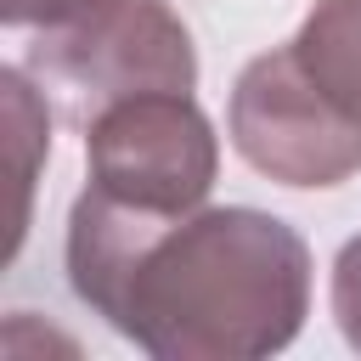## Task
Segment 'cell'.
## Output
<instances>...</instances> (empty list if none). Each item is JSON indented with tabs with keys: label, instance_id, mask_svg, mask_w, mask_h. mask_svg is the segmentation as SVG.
Here are the masks:
<instances>
[{
	"label": "cell",
	"instance_id": "3",
	"mask_svg": "<svg viewBox=\"0 0 361 361\" xmlns=\"http://www.w3.org/2000/svg\"><path fill=\"white\" fill-rule=\"evenodd\" d=\"M85 158L102 197L147 214H192L214 186L220 141L192 90H147L85 124Z\"/></svg>",
	"mask_w": 361,
	"mask_h": 361
},
{
	"label": "cell",
	"instance_id": "1",
	"mask_svg": "<svg viewBox=\"0 0 361 361\" xmlns=\"http://www.w3.org/2000/svg\"><path fill=\"white\" fill-rule=\"evenodd\" d=\"M68 282L158 361H259L305 327L310 248L259 209L147 214L90 186L68 214Z\"/></svg>",
	"mask_w": 361,
	"mask_h": 361
},
{
	"label": "cell",
	"instance_id": "5",
	"mask_svg": "<svg viewBox=\"0 0 361 361\" xmlns=\"http://www.w3.org/2000/svg\"><path fill=\"white\" fill-rule=\"evenodd\" d=\"M293 56L350 118H361V0H316L293 34Z\"/></svg>",
	"mask_w": 361,
	"mask_h": 361
},
{
	"label": "cell",
	"instance_id": "8",
	"mask_svg": "<svg viewBox=\"0 0 361 361\" xmlns=\"http://www.w3.org/2000/svg\"><path fill=\"white\" fill-rule=\"evenodd\" d=\"M107 0H0V17L11 28H68L90 11H102Z\"/></svg>",
	"mask_w": 361,
	"mask_h": 361
},
{
	"label": "cell",
	"instance_id": "4",
	"mask_svg": "<svg viewBox=\"0 0 361 361\" xmlns=\"http://www.w3.org/2000/svg\"><path fill=\"white\" fill-rule=\"evenodd\" d=\"M237 152L282 186H338L361 169V118H350L293 56V45L254 56L231 85Z\"/></svg>",
	"mask_w": 361,
	"mask_h": 361
},
{
	"label": "cell",
	"instance_id": "2",
	"mask_svg": "<svg viewBox=\"0 0 361 361\" xmlns=\"http://www.w3.org/2000/svg\"><path fill=\"white\" fill-rule=\"evenodd\" d=\"M28 68L62 96L68 118L79 124L124 96L197 85L192 34L164 0H107L68 28H39V39L28 45Z\"/></svg>",
	"mask_w": 361,
	"mask_h": 361
},
{
	"label": "cell",
	"instance_id": "7",
	"mask_svg": "<svg viewBox=\"0 0 361 361\" xmlns=\"http://www.w3.org/2000/svg\"><path fill=\"white\" fill-rule=\"evenodd\" d=\"M333 316L350 350H361V231L338 248L333 259Z\"/></svg>",
	"mask_w": 361,
	"mask_h": 361
},
{
	"label": "cell",
	"instance_id": "6",
	"mask_svg": "<svg viewBox=\"0 0 361 361\" xmlns=\"http://www.w3.org/2000/svg\"><path fill=\"white\" fill-rule=\"evenodd\" d=\"M0 90H6V113H11L17 141H28V147H51V135H45V113H39L34 90H28V79H23L17 68H6V73H0ZM28 175H34V164H28V158H17V214H11V248L23 243V220H28V186H34Z\"/></svg>",
	"mask_w": 361,
	"mask_h": 361
}]
</instances>
